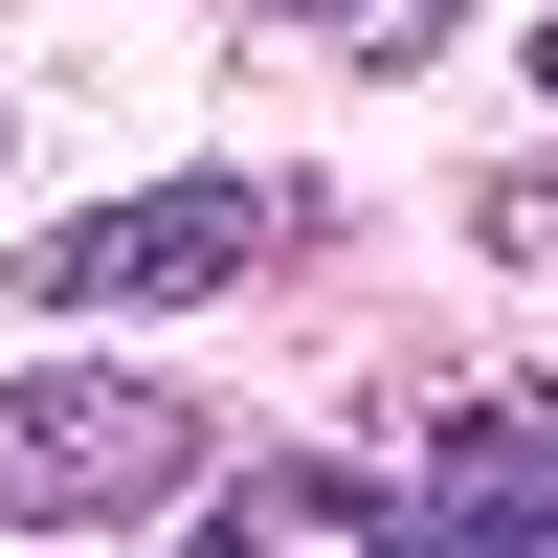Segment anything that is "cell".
Instances as JSON below:
<instances>
[{
	"label": "cell",
	"mask_w": 558,
	"mask_h": 558,
	"mask_svg": "<svg viewBox=\"0 0 558 558\" xmlns=\"http://www.w3.org/2000/svg\"><path fill=\"white\" fill-rule=\"evenodd\" d=\"M202 492V402L157 357H0V536H134Z\"/></svg>",
	"instance_id": "1"
},
{
	"label": "cell",
	"mask_w": 558,
	"mask_h": 558,
	"mask_svg": "<svg viewBox=\"0 0 558 558\" xmlns=\"http://www.w3.org/2000/svg\"><path fill=\"white\" fill-rule=\"evenodd\" d=\"M291 223H313L291 179H134V202H89V223L23 246V313L45 336H68V313H202V291H246Z\"/></svg>",
	"instance_id": "2"
},
{
	"label": "cell",
	"mask_w": 558,
	"mask_h": 558,
	"mask_svg": "<svg viewBox=\"0 0 558 558\" xmlns=\"http://www.w3.org/2000/svg\"><path fill=\"white\" fill-rule=\"evenodd\" d=\"M402 492V536H514V558H558V380H492L470 425L425 447V470H380Z\"/></svg>",
	"instance_id": "3"
},
{
	"label": "cell",
	"mask_w": 558,
	"mask_h": 558,
	"mask_svg": "<svg viewBox=\"0 0 558 558\" xmlns=\"http://www.w3.org/2000/svg\"><path fill=\"white\" fill-rule=\"evenodd\" d=\"M223 536H402V492H380V470H246Z\"/></svg>",
	"instance_id": "4"
},
{
	"label": "cell",
	"mask_w": 558,
	"mask_h": 558,
	"mask_svg": "<svg viewBox=\"0 0 558 558\" xmlns=\"http://www.w3.org/2000/svg\"><path fill=\"white\" fill-rule=\"evenodd\" d=\"M268 23H313L336 68H425V45H447V0H268Z\"/></svg>",
	"instance_id": "5"
},
{
	"label": "cell",
	"mask_w": 558,
	"mask_h": 558,
	"mask_svg": "<svg viewBox=\"0 0 558 558\" xmlns=\"http://www.w3.org/2000/svg\"><path fill=\"white\" fill-rule=\"evenodd\" d=\"M470 246H492V268H558V157L492 179V202H470Z\"/></svg>",
	"instance_id": "6"
},
{
	"label": "cell",
	"mask_w": 558,
	"mask_h": 558,
	"mask_svg": "<svg viewBox=\"0 0 558 558\" xmlns=\"http://www.w3.org/2000/svg\"><path fill=\"white\" fill-rule=\"evenodd\" d=\"M536 89H558V23H536Z\"/></svg>",
	"instance_id": "7"
}]
</instances>
